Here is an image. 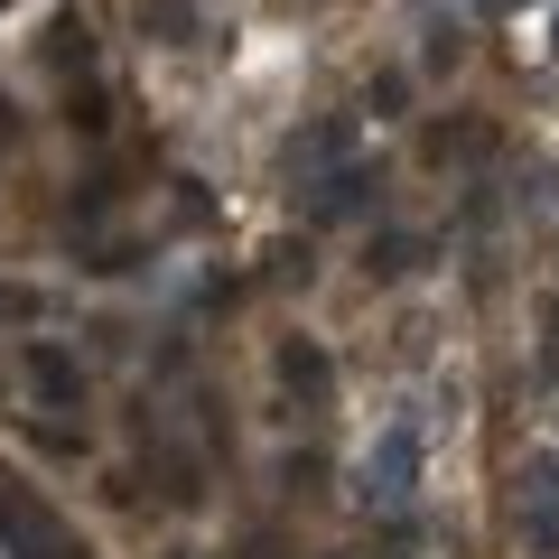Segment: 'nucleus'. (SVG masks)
I'll return each instance as SVG.
<instances>
[{
  "mask_svg": "<svg viewBox=\"0 0 559 559\" xmlns=\"http://www.w3.org/2000/svg\"><path fill=\"white\" fill-rule=\"evenodd\" d=\"M532 540L559 550V476H550V466H532Z\"/></svg>",
  "mask_w": 559,
  "mask_h": 559,
  "instance_id": "nucleus-1",
  "label": "nucleus"
}]
</instances>
